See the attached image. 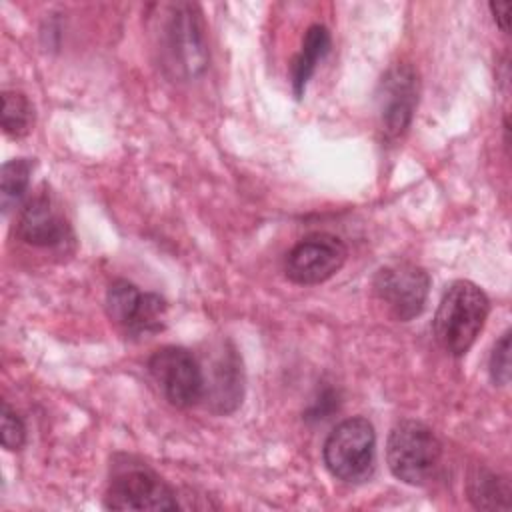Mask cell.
<instances>
[{
	"mask_svg": "<svg viewBox=\"0 0 512 512\" xmlns=\"http://www.w3.org/2000/svg\"><path fill=\"white\" fill-rule=\"evenodd\" d=\"M158 46L164 68L178 80L200 76L208 66L204 20L196 4L176 2L162 8Z\"/></svg>",
	"mask_w": 512,
	"mask_h": 512,
	"instance_id": "cell-1",
	"label": "cell"
},
{
	"mask_svg": "<svg viewBox=\"0 0 512 512\" xmlns=\"http://www.w3.org/2000/svg\"><path fill=\"white\" fill-rule=\"evenodd\" d=\"M490 312V300L470 280L452 282L432 320L436 342L452 356H464L476 342Z\"/></svg>",
	"mask_w": 512,
	"mask_h": 512,
	"instance_id": "cell-2",
	"label": "cell"
},
{
	"mask_svg": "<svg viewBox=\"0 0 512 512\" xmlns=\"http://www.w3.org/2000/svg\"><path fill=\"white\" fill-rule=\"evenodd\" d=\"M442 458L436 434L418 420L398 422L386 442V462L394 478L410 486L430 482Z\"/></svg>",
	"mask_w": 512,
	"mask_h": 512,
	"instance_id": "cell-3",
	"label": "cell"
},
{
	"mask_svg": "<svg viewBox=\"0 0 512 512\" xmlns=\"http://www.w3.org/2000/svg\"><path fill=\"white\" fill-rule=\"evenodd\" d=\"M104 504L110 510H174V490L144 462L122 456L114 462Z\"/></svg>",
	"mask_w": 512,
	"mask_h": 512,
	"instance_id": "cell-4",
	"label": "cell"
},
{
	"mask_svg": "<svg viewBox=\"0 0 512 512\" xmlns=\"http://www.w3.org/2000/svg\"><path fill=\"white\" fill-rule=\"evenodd\" d=\"M322 458L328 472L344 482H364L374 472L376 434L372 424L362 418L340 422L326 438Z\"/></svg>",
	"mask_w": 512,
	"mask_h": 512,
	"instance_id": "cell-5",
	"label": "cell"
},
{
	"mask_svg": "<svg viewBox=\"0 0 512 512\" xmlns=\"http://www.w3.org/2000/svg\"><path fill=\"white\" fill-rule=\"evenodd\" d=\"M148 372L164 398L176 408H190L204 398V372L182 346H162L148 360Z\"/></svg>",
	"mask_w": 512,
	"mask_h": 512,
	"instance_id": "cell-6",
	"label": "cell"
},
{
	"mask_svg": "<svg viewBox=\"0 0 512 512\" xmlns=\"http://www.w3.org/2000/svg\"><path fill=\"white\" fill-rule=\"evenodd\" d=\"M346 244L326 232H316L302 238L284 260V274L290 282L300 286L322 284L332 278L346 262Z\"/></svg>",
	"mask_w": 512,
	"mask_h": 512,
	"instance_id": "cell-7",
	"label": "cell"
},
{
	"mask_svg": "<svg viewBox=\"0 0 512 512\" xmlns=\"http://www.w3.org/2000/svg\"><path fill=\"white\" fill-rule=\"evenodd\" d=\"M372 288L396 320L408 322L424 310L430 276L416 264L398 262L380 268L372 280Z\"/></svg>",
	"mask_w": 512,
	"mask_h": 512,
	"instance_id": "cell-8",
	"label": "cell"
},
{
	"mask_svg": "<svg viewBox=\"0 0 512 512\" xmlns=\"http://www.w3.org/2000/svg\"><path fill=\"white\" fill-rule=\"evenodd\" d=\"M166 302L158 294L140 292L128 280H116L106 292L108 318L132 336L156 334L164 328Z\"/></svg>",
	"mask_w": 512,
	"mask_h": 512,
	"instance_id": "cell-9",
	"label": "cell"
},
{
	"mask_svg": "<svg viewBox=\"0 0 512 512\" xmlns=\"http://www.w3.org/2000/svg\"><path fill=\"white\" fill-rule=\"evenodd\" d=\"M378 116L388 138L402 136L418 104V74L408 64L392 66L380 80L376 90Z\"/></svg>",
	"mask_w": 512,
	"mask_h": 512,
	"instance_id": "cell-10",
	"label": "cell"
},
{
	"mask_svg": "<svg viewBox=\"0 0 512 512\" xmlns=\"http://www.w3.org/2000/svg\"><path fill=\"white\" fill-rule=\"evenodd\" d=\"M16 234L20 240L40 248L62 246L70 236V226L64 216L54 208L46 194L30 198L18 218Z\"/></svg>",
	"mask_w": 512,
	"mask_h": 512,
	"instance_id": "cell-11",
	"label": "cell"
},
{
	"mask_svg": "<svg viewBox=\"0 0 512 512\" xmlns=\"http://www.w3.org/2000/svg\"><path fill=\"white\" fill-rule=\"evenodd\" d=\"M204 396L220 414L232 412L242 402V368L234 352H226L214 362L212 380L204 386Z\"/></svg>",
	"mask_w": 512,
	"mask_h": 512,
	"instance_id": "cell-12",
	"label": "cell"
},
{
	"mask_svg": "<svg viewBox=\"0 0 512 512\" xmlns=\"http://www.w3.org/2000/svg\"><path fill=\"white\" fill-rule=\"evenodd\" d=\"M330 50V32L322 24H312L302 40V48L298 56L292 62L290 70V84L296 98H302L308 80L312 78L318 62L328 54Z\"/></svg>",
	"mask_w": 512,
	"mask_h": 512,
	"instance_id": "cell-13",
	"label": "cell"
},
{
	"mask_svg": "<svg viewBox=\"0 0 512 512\" xmlns=\"http://www.w3.org/2000/svg\"><path fill=\"white\" fill-rule=\"evenodd\" d=\"M32 168H34V164L28 158H14L2 166L0 204H2L4 214H8L12 208H16L22 202V198L26 196V190L30 186Z\"/></svg>",
	"mask_w": 512,
	"mask_h": 512,
	"instance_id": "cell-14",
	"label": "cell"
},
{
	"mask_svg": "<svg viewBox=\"0 0 512 512\" xmlns=\"http://www.w3.org/2000/svg\"><path fill=\"white\" fill-rule=\"evenodd\" d=\"M34 106L18 90L2 92V130L10 138H22L32 130Z\"/></svg>",
	"mask_w": 512,
	"mask_h": 512,
	"instance_id": "cell-15",
	"label": "cell"
},
{
	"mask_svg": "<svg viewBox=\"0 0 512 512\" xmlns=\"http://www.w3.org/2000/svg\"><path fill=\"white\" fill-rule=\"evenodd\" d=\"M468 498L476 508L494 510V508H508L510 488L506 480H500L488 470H478L468 482Z\"/></svg>",
	"mask_w": 512,
	"mask_h": 512,
	"instance_id": "cell-16",
	"label": "cell"
},
{
	"mask_svg": "<svg viewBox=\"0 0 512 512\" xmlns=\"http://www.w3.org/2000/svg\"><path fill=\"white\" fill-rule=\"evenodd\" d=\"M488 370H490V378L496 386H506L510 382V332L508 330L494 344L490 362H488Z\"/></svg>",
	"mask_w": 512,
	"mask_h": 512,
	"instance_id": "cell-17",
	"label": "cell"
},
{
	"mask_svg": "<svg viewBox=\"0 0 512 512\" xmlns=\"http://www.w3.org/2000/svg\"><path fill=\"white\" fill-rule=\"evenodd\" d=\"M0 428H2V446L6 450H20L26 442V426L22 418L8 406V402H2V414H0Z\"/></svg>",
	"mask_w": 512,
	"mask_h": 512,
	"instance_id": "cell-18",
	"label": "cell"
},
{
	"mask_svg": "<svg viewBox=\"0 0 512 512\" xmlns=\"http://www.w3.org/2000/svg\"><path fill=\"white\" fill-rule=\"evenodd\" d=\"M496 24L500 26L502 32H508L510 30V2L504 0V2H490L488 4Z\"/></svg>",
	"mask_w": 512,
	"mask_h": 512,
	"instance_id": "cell-19",
	"label": "cell"
}]
</instances>
